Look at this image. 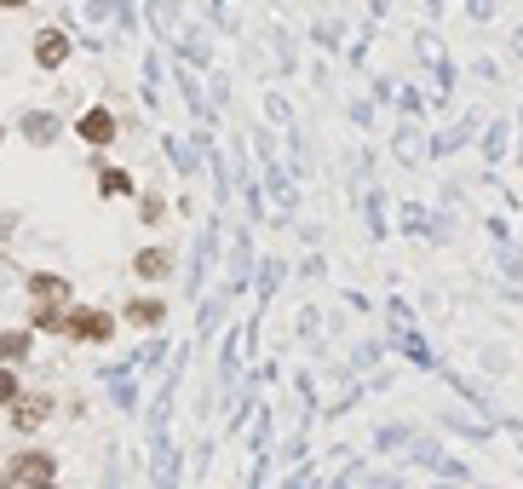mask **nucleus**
I'll list each match as a JSON object with an SVG mask.
<instances>
[{
    "mask_svg": "<svg viewBox=\"0 0 523 489\" xmlns=\"http://www.w3.org/2000/svg\"><path fill=\"white\" fill-rule=\"evenodd\" d=\"M29 58H35V70H64L69 58H75V41H69V29L46 24L35 41H29Z\"/></svg>",
    "mask_w": 523,
    "mask_h": 489,
    "instance_id": "nucleus-4",
    "label": "nucleus"
},
{
    "mask_svg": "<svg viewBox=\"0 0 523 489\" xmlns=\"http://www.w3.org/2000/svg\"><path fill=\"white\" fill-rule=\"evenodd\" d=\"M133 173H127V167H98V202H121V196H133Z\"/></svg>",
    "mask_w": 523,
    "mask_h": 489,
    "instance_id": "nucleus-11",
    "label": "nucleus"
},
{
    "mask_svg": "<svg viewBox=\"0 0 523 489\" xmlns=\"http://www.w3.org/2000/svg\"><path fill=\"white\" fill-rule=\"evenodd\" d=\"M18 392H23L18 369H6V363H0V409H12V403H18Z\"/></svg>",
    "mask_w": 523,
    "mask_h": 489,
    "instance_id": "nucleus-13",
    "label": "nucleus"
},
{
    "mask_svg": "<svg viewBox=\"0 0 523 489\" xmlns=\"http://www.w3.org/2000/svg\"><path fill=\"white\" fill-rule=\"evenodd\" d=\"M121 323H133V328H161V323H167V300H156V294H138V300L121 305Z\"/></svg>",
    "mask_w": 523,
    "mask_h": 489,
    "instance_id": "nucleus-9",
    "label": "nucleus"
},
{
    "mask_svg": "<svg viewBox=\"0 0 523 489\" xmlns=\"http://www.w3.org/2000/svg\"><path fill=\"white\" fill-rule=\"evenodd\" d=\"M46 478H58V455H46V449H23L12 455V466H0V489L46 484Z\"/></svg>",
    "mask_w": 523,
    "mask_h": 489,
    "instance_id": "nucleus-2",
    "label": "nucleus"
},
{
    "mask_svg": "<svg viewBox=\"0 0 523 489\" xmlns=\"http://www.w3.org/2000/svg\"><path fill=\"white\" fill-rule=\"evenodd\" d=\"M18 133L35 144V150H46V144L64 139V121L52 116V110H23V116H18Z\"/></svg>",
    "mask_w": 523,
    "mask_h": 489,
    "instance_id": "nucleus-7",
    "label": "nucleus"
},
{
    "mask_svg": "<svg viewBox=\"0 0 523 489\" xmlns=\"http://www.w3.org/2000/svg\"><path fill=\"white\" fill-rule=\"evenodd\" d=\"M6 415H12V432H23V438H29V432H41V426H46V415H52V397H46V392H18V403H12Z\"/></svg>",
    "mask_w": 523,
    "mask_h": 489,
    "instance_id": "nucleus-6",
    "label": "nucleus"
},
{
    "mask_svg": "<svg viewBox=\"0 0 523 489\" xmlns=\"http://www.w3.org/2000/svg\"><path fill=\"white\" fill-rule=\"evenodd\" d=\"M133 277L138 282H167V277H173V248H161V242H156V248H138V254H133Z\"/></svg>",
    "mask_w": 523,
    "mask_h": 489,
    "instance_id": "nucleus-8",
    "label": "nucleus"
},
{
    "mask_svg": "<svg viewBox=\"0 0 523 489\" xmlns=\"http://www.w3.org/2000/svg\"><path fill=\"white\" fill-rule=\"evenodd\" d=\"M64 317H69V305H29V328L35 334H64Z\"/></svg>",
    "mask_w": 523,
    "mask_h": 489,
    "instance_id": "nucleus-12",
    "label": "nucleus"
},
{
    "mask_svg": "<svg viewBox=\"0 0 523 489\" xmlns=\"http://www.w3.org/2000/svg\"><path fill=\"white\" fill-rule=\"evenodd\" d=\"M0 144H6V127H0Z\"/></svg>",
    "mask_w": 523,
    "mask_h": 489,
    "instance_id": "nucleus-17",
    "label": "nucleus"
},
{
    "mask_svg": "<svg viewBox=\"0 0 523 489\" xmlns=\"http://www.w3.org/2000/svg\"><path fill=\"white\" fill-rule=\"evenodd\" d=\"M23 6H29V0H0V12H23Z\"/></svg>",
    "mask_w": 523,
    "mask_h": 489,
    "instance_id": "nucleus-15",
    "label": "nucleus"
},
{
    "mask_svg": "<svg viewBox=\"0 0 523 489\" xmlns=\"http://www.w3.org/2000/svg\"><path fill=\"white\" fill-rule=\"evenodd\" d=\"M161 213H167V202H161V196H144V219H150V225H156Z\"/></svg>",
    "mask_w": 523,
    "mask_h": 489,
    "instance_id": "nucleus-14",
    "label": "nucleus"
},
{
    "mask_svg": "<svg viewBox=\"0 0 523 489\" xmlns=\"http://www.w3.org/2000/svg\"><path fill=\"white\" fill-rule=\"evenodd\" d=\"M29 351H35V328H0V363L6 369L29 363Z\"/></svg>",
    "mask_w": 523,
    "mask_h": 489,
    "instance_id": "nucleus-10",
    "label": "nucleus"
},
{
    "mask_svg": "<svg viewBox=\"0 0 523 489\" xmlns=\"http://www.w3.org/2000/svg\"><path fill=\"white\" fill-rule=\"evenodd\" d=\"M75 139L92 144V150H110V144L121 139V121H115L110 104H87V110L75 116Z\"/></svg>",
    "mask_w": 523,
    "mask_h": 489,
    "instance_id": "nucleus-3",
    "label": "nucleus"
},
{
    "mask_svg": "<svg viewBox=\"0 0 523 489\" xmlns=\"http://www.w3.org/2000/svg\"><path fill=\"white\" fill-rule=\"evenodd\" d=\"M115 311H104V305H69L64 317V340H75V346H110L115 340Z\"/></svg>",
    "mask_w": 523,
    "mask_h": 489,
    "instance_id": "nucleus-1",
    "label": "nucleus"
},
{
    "mask_svg": "<svg viewBox=\"0 0 523 489\" xmlns=\"http://www.w3.org/2000/svg\"><path fill=\"white\" fill-rule=\"evenodd\" d=\"M23 288H29V305H75V282L58 271H29Z\"/></svg>",
    "mask_w": 523,
    "mask_h": 489,
    "instance_id": "nucleus-5",
    "label": "nucleus"
},
{
    "mask_svg": "<svg viewBox=\"0 0 523 489\" xmlns=\"http://www.w3.org/2000/svg\"><path fill=\"white\" fill-rule=\"evenodd\" d=\"M23 489H58V484H52V478H46V484H23Z\"/></svg>",
    "mask_w": 523,
    "mask_h": 489,
    "instance_id": "nucleus-16",
    "label": "nucleus"
}]
</instances>
